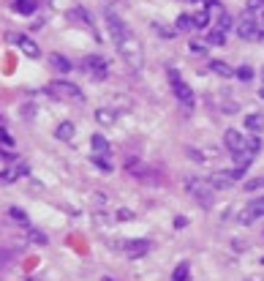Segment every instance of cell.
Wrapping results in <instances>:
<instances>
[{
	"instance_id": "ffe728a7",
	"label": "cell",
	"mask_w": 264,
	"mask_h": 281,
	"mask_svg": "<svg viewBox=\"0 0 264 281\" xmlns=\"http://www.w3.org/2000/svg\"><path fill=\"white\" fill-rule=\"evenodd\" d=\"M188 273H191V265L188 262H180L172 273V281H188Z\"/></svg>"
},
{
	"instance_id": "d590c367",
	"label": "cell",
	"mask_w": 264,
	"mask_h": 281,
	"mask_svg": "<svg viewBox=\"0 0 264 281\" xmlns=\"http://www.w3.org/2000/svg\"><path fill=\"white\" fill-rule=\"evenodd\" d=\"M112 3L114 6H125V0H106V6H112Z\"/></svg>"
},
{
	"instance_id": "8992f818",
	"label": "cell",
	"mask_w": 264,
	"mask_h": 281,
	"mask_svg": "<svg viewBox=\"0 0 264 281\" xmlns=\"http://www.w3.org/2000/svg\"><path fill=\"white\" fill-rule=\"evenodd\" d=\"M82 66L87 71H90L96 79H104L106 77V60L101 58V55H87L85 60H82Z\"/></svg>"
},
{
	"instance_id": "7a4b0ae2",
	"label": "cell",
	"mask_w": 264,
	"mask_h": 281,
	"mask_svg": "<svg viewBox=\"0 0 264 281\" xmlns=\"http://www.w3.org/2000/svg\"><path fill=\"white\" fill-rule=\"evenodd\" d=\"M185 189L202 207H213V186L210 183H205V180H199V178H188Z\"/></svg>"
},
{
	"instance_id": "cb8c5ba5",
	"label": "cell",
	"mask_w": 264,
	"mask_h": 281,
	"mask_svg": "<svg viewBox=\"0 0 264 281\" xmlns=\"http://www.w3.org/2000/svg\"><path fill=\"white\" fill-rule=\"evenodd\" d=\"M232 25H234V19H232V17H229V14H223V17H218V30H221V33H226L229 28H232Z\"/></svg>"
},
{
	"instance_id": "83f0119b",
	"label": "cell",
	"mask_w": 264,
	"mask_h": 281,
	"mask_svg": "<svg viewBox=\"0 0 264 281\" xmlns=\"http://www.w3.org/2000/svg\"><path fill=\"white\" fill-rule=\"evenodd\" d=\"M210 44H223V33L221 30H210Z\"/></svg>"
},
{
	"instance_id": "4fadbf2b",
	"label": "cell",
	"mask_w": 264,
	"mask_h": 281,
	"mask_svg": "<svg viewBox=\"0 0 264 281\" xmlns=\"http://www.w3.org/2000/svg\"><path fill=\"white\" fill-rule=\"evenodd\" d=\"M93 156H109V145H106V139L101 137V134H93Z\"/></svg>"
},
{
	"instance_id": "3957f363",
	"label": "cell",
	"mask_w": 264,
	"mask_h": 281,
	"mask_svg": "<svg viewBox=\"0 0 264 281\" xmlns=\"http://www.w3.org/2000/svg\"><path fill=\"white\" fill-rule=\"evenodd\" d=\"M169 82H172L174 96H177L182 104H185V106H191V104H193V90L188 88L185 82H182V77H180V71H177V69H169Z\"/></svg>"
},
{
	"instance_id": "603a6c76",
	"label": "cell",
	"mask_w": 264,
	"mask_h": 281,
	"mask_svg": "<svg viewBox=\"0 0 264 281\" xmlns=\"http://www.w3.org/2000/svg\"><path fill=\"white\" fill-rule=\"evenodd\" d=\"M193 28V17H188V14H182L177 19V30H191Z\"/></svg>"
},
{
	"instance_id": "d6986e66",
	"label": "cell",
	"mask_w": 264,
	"mask_h": 281,
	"mask_svg": "<svg viewBox=\"0 0 264 281\" xmlns=\"http://www.w3.org/2000/svg\"><path fill=\"white\" fill-rule=\"evenodd\" d=\"M17 14H33L36 11V0H14Z\"/></svg>"
},
{
	"instance_id": "836d02e7",
	"label": "cell",
	"mask_w": 264,
	"mask_h": 281,
	"mask_svg": "<svg viewBox=\"0 0 264 281\" xmlns=\"http://www.w3.org/2000/svg\"><path fill=\"white\" fill-rule=\"evenodd\" d=\"M188 221H185V218H182V216H177V218H174V227H177V230H182V227H185Z\"/></svg>"
},
{
	"instance_id": "484cf974",
	"label": "cell",
	"mask_w": 264,
	"mask_h": 281,
	"mask_svg": "<svg viewBox=\"0 0 264 281\" xmlns=\"http://www.w3.org/2000/svg\"><path fill=\"white\" fill-rule=\"evenodd\" d=\"M248 150L256 156V153L261 150V139H259V137H248Z\"/></svg>"
},
{
	"instance_id": "52a82bcc",
	"label": "cell",
	"mask_w": 264,
	"mask_h": 281,
	"mask_svg": "<svg viewBox=\"0 0 264 281\" xmlns=\"http://www.w3.org/2000/svg\"><path fill=\"white\" fill-rule=\"evenodd\" d=\"M49 90L57 93V96H65V98H82V93L74 82H63V79H57V82H49Z\"/></svg>"
},
{
	"instance_id": "5bb4252c",
	"label": "cell",
	"mask_w": 264,
	"mask_h": 281,
	"mask_svg": "<svg viewBox=\"0 0 264 281\" xmlns=\"http://www.w3.org/2000/svg\"><path fill=\"white\" fill-rule=\"evenodd\" d=\"M49 63H52V69H55V71H63V74H65V71H71V60L63 58V55H57V52H55V55H49Z\"/></svg>"
},
{
	"instance_id": "1f68e13d",
	"label": "cell",
	"mask_w": 264,
	"mask_h": 281,
	"mask_svg": "<svg viewBox=\"0 0 264 281\" xmlns=\"http://www.w3.org/2000/svg\"><path fill=\"white\" fill-rule=\"evenodd\" d=\"M0 142H3V145H14V139H11V134L6 129H0Z\"/></svg>"
},
{
	"instance_id": "5b68a950",
	"label": "cell",
	"mask_w": 264,
	"mask_h": 281,
	"mask_svg": "<svg viewBox=\"0 0 264 281\" xmlns=\"http://www.w3.org/2000/svg\"><path fill=\"white\" fill-rule=\"evenodd\" d=\"M223 142H226V148L232 150L234 156H237V153H250L248 150V137H242L237 129H229L226 134H223Z\"/></svg>"
},
{
	"instance_id": "277c9868",
	"label": "cell",
	"mask_w": 264,
	"mask_h": 281,
	"mask_svg": "<svg viewBox=\"0 0 264 281\" xmlns=\"http://www.w3.org/2000/svg\"><path fill=\"white\" fill-rule=\"evenodd\" d=\"M234 30H237V36H240V38L253 41V38H259V19H253L250 14H242L240 19H237Z\"/></svg>"
},
{
	"instance_id": "8fae6325",
	"label": "cell",
	"mask_w": 264,
	"mask_h": 281,
	"mask_svg": "<svg viewBox=\"0 0 264 281\" xmlns=\"http://www.w3.org/2000/svg\"><path fill=\"white\" fill-rule=\"evenodd\" d=\"M245 126H248V131L259 134L264 129V115L261 112H250V115H245Z\"/></svg>"
},
{
	"instance_id": "ba28073f",
	"label": "cell",
	"mask_w": 264,
	"mask_h": 281,
	"mask_svg": "<svg viewBox=\"0 0 264 281\" xmlns=\"http://www.w3.org/2000/svg\"><path fill=\"white\" fill-rule=\"evenodd\" d=\"M237 178H240V172H237V170H232V172H215L213 180H210V186H213V189H232Z\"/></svg>"
},
{
	"instance_id": "f546056e",
	"label": "cell",
	"mask_w": 264,
	"mask_h": 281,
	"mask_svg": "<svg viewBox=\"0 0 264 281\" xmlns=\"http://www.w3.org/2000/svg\"><path fill=\"white\" fill-rule=\"evenodd\" d=\"M93 161H96V164L101 166V170H106V172H109V170H112V164H109V161H106V156H93Z\"/></svg>"
},
{
	"instance_id": "ac0fdd59",
	"label": "cell",
	"mask_w": 264,
	"mask_h": 281,
	"mask_svg": "<svg viewBox=\"0 0 264 281\" xmlns=\"http://www.w3.org/2000/svg\"><path fill=\"white\" fill-rule=\"evenodd\" d=\"M207 25H210V9H199V11H196V14H193V28H207Z\"/></svg>"
},
{
	"instance_id": "9a60e30c",
	"label": "cell",
	"mask_w": 264,
	"mask_h": 281,
	"mask_svg": "<svg viewBox=\"0 0 264 281\" xmlns=\"http://www.w3.org/2000/svg\"><path fill=\"white\" fill-rule=\"evenodd\" d=\"M55 137H57V139H63V142L74 139V123H71V120H65V123H60V126H57Z\"/></svg>"
},
{
	"instance_id": "9c48e42d",
	"label": "cell",
	"mask_w": 264,
	"mask_h": 281,
	"mask_svg": "<svg viewBox=\"0 0 264 281\" xmlns=\"http://www.w3.org/2000/svg\"><path fill=\"white\" fill-rule=\"evenodd\" d=\"M264 216V199H256V202H250L245 210L240 213V221L242 224H250L253 218H261Z\"/></svg>"
},
{
	"instance_id": "8d00e7d4",
	"label": "cell",
	"mask_w": 264,
	"mask_h": 281,
	"mask_svg": "<svg viewBox=\"0 0 264 281\" xmlns=\"http://www.w3.org/2000/svg\"><path fill=\"white\" fill-rule=\"evenodd\" d=\"M261 96H264V90H261Z\"/></svg>"
},
{
	"instance_id": "4316f807",
	"label": "cell",
	"mask_w": 264,
	"mask_h": 281,
	"mask_svg": "<svg viewBox=\"0 0 264 281\" xmlns=\"http://www.w3.org/2000/svg\"><path fill=\"white\" fill-rule=\"evenodd\" d=\"M245 189H248V191L264 189V178H253V180H248V183H245Z\"/></svg>"
},
{
	"instance_id": "d4e9b609",
	"label": "cell",
	"mask_w": 264,
	"mask_h": 281,
	"mask_svg": "<svg viewBox=\"0 0 264 281\" xmlns=\"http://www.w3.org/2000/svg\"><path fill=\"white\" fill-rule=\"evenodd\" d=\"M28 235H30V240H33V243H38V246H46V235H44V232H38V230H30Z\"/></svg>"
},
{
	"instance_id": "6da1fadb",
	"label": "cell",
	"mask_w": 264,
	"mask_h": 281,
	"mask_svg": "<svg viewBox=\"0 0 264 281\" xmlns=\"http://www.w3.org/2000/svg\"><path fill=\"white\" fill-rule=\"evenodd\" d=\"M104 19H106V28H109V36L114 38V44H117L120 55L128 60V66L131 69H142V63H145V52H142V44L139 38L134 36L131 30L125 28V22L114 14L112 9H104Z\"/></svg>"
},
{
	"instance_id": "44dd1931",
	"label": "cell",
	"mask_w": 264,
	"mask_h": 281,
	"mask_svg": "<svg viewBox=\"0 0 264 281\" xmlns=\"http://www.w3.org/2000/svg\"><path fill=\"white\" fill-rule=\"evenodd\" d=\"M96 120H98L101 126H109V123H114V115H112L109 109H98L96 112Z\"/></svg>"
},
{
	"instance_id": "7402d4cb",
	"label": "cell",
	"mask_w": 264,
	"mask_h": 281,
	"mask_svg": "<svg viewBox=\"0 0 264 281\" xmlns=\"http://www.w3.org/2000/svg\"><path fill=\"white\" fill-rule=\"evenodd\" d=\"M9 213H11V218H17V221L22 224V227H28V230H30V221H28V216H25V213L19 210V207H11Z\"/></svg>"
},
{
	"instance_id": "7c38bea8",
	"label": "cell",
	"mask_w": 264,
	"mask_h": 281,
	"mask_svg": "<svg viewBox=\"0 0 264 281\" xmlns=\"http://www.w3.org/2000/svg\"><path fill=\"white\" fill-rule=\"evenodd\" d=\"M17 44L22 46V52H25V55H28V58H38V55H41V49H38V46L33 44L28 36H17Z\"/></svg>"
},
{
	"instance_id": "74e56055",
	"label": "cell",
	"mask_w": 264,
	"mask_h": 281,
	"mask_svg": "<svg viewBox=\"0 0 264 281\" xmlns=\"http://www.w3.org/2000/svg\"><path fill=\"white\" fill-rule=\"evenodd\" d=\"M261 262H264V259H261Z\"/></svg>"
},
{
	"instance_id": "d6a6232c",
	"label": "cell",
	"mask_w": 264,
	"mask_h": 281,
	"mask_svg": "<svg viewBox=\"0 0 264 281\" xmlns=\"http://www.w3.org/2000/svg\"><path fill=\"white\" fill-rule=\"evenodd\" d=\"M117 216H120V218H123V221H131V218H134V213H131V210H120V213H117Z\"/></svg>"
},
{
	"instance_id": "e575fe53",
	"label": "cell",
	"mask_w": 264,
	"mask_h": 281,
	"mask_svg": "<svg viewBox=\"0 0 264 281\" xmlns=\"http://www.w3.org/2000/svg\"><path fill=\"white\" fill-rule=\"evenodd\" d=\"M259 38H264V17L259 19Z\"/></svg>"
},
{
	"instance_id": "e0dca14e",
	"label": "cell",
	"mask_w": 264,
	"mask_h": 281,
	"mask_svg": "<svg viewBox=\"0 0 264 281\" xmlns=\"http://www.w3.org/2000/svg\"><path fill=\"white\" fill-rule=\"evenodd\" d=\"M245 14H250L253 19H261L264 17V0H248V11Z\"/></svg>"
},
{
	"instance_id": "30bf717a",
	"label": "cell",
	"mask_w": 264,
	"mask_h": 281,
	"mask_svg": "<svg viewBox=\"0 0 264 281\" xmlns=\"http://www.w3.org/2000/svg\"><path fill=\"white\" fill-rule=\"evenodd\" d=\"M150 251V240H128L125 243V254L128 257H142Z\"/></svg>"
},
{
	"instance_id": "f1b7e54d",
	"label": "cell",
	"mask_w": 264,
	"mask_h": 281,
	"mask_svg": "<svg viewBox=\"0 0 264 281\" xmlns=\"http://www.w3.org/2000/svg\"><path fill=\"white\" fill-rule=\"evenodd\" d=\"M237 77H240V79H245V82H248V79L253 77V69H248V66H242V69H237Z\"/></svg>"
},
{
	"instance_id": "2e32d148",
	"label": "cell",
	"mask_w": 264,
	"mask_h": 281,
	"mask_svg": "<svg viewBox=\"0 0 264 281\" xmlns=\"http://www.w3.org/2000/svg\"><path fill=\"white\" fill-rule=\"evenodd\" d=\"M210 71H215L218 77H232L234 74V69H232V66H226L223 60H213V63H210Z\"/></svg>"
},
{
	"instance_id": "4dcf8cb0",
	"label": "cell",
	"mask_w": 264,
	"mask_h": 281,
	"mask_svg": "<svg viewBox=\"0 0 264 281\" xmlns=\"http://www.w3.org/2000/svg\"><path fill=\"white\" fill-rule=\"evenodd\" d=\"M188 49H191V55H205V44H199V41H191Z\"/></svg>"
}]
</instances>
